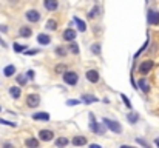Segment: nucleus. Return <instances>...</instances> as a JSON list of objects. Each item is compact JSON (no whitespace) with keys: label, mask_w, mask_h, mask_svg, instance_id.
<instances>
[{"label":"nucleus","mask_w":159,"mask_h":148,"mask_svg":"<svg viewBox=\"0 0 159 148\" xmlns=\"http://www.w3.org/2000/svg\"><path fill=\"white\" fill-rule=\"evenodd\" d=\"M63 39H65V40H68V42H73V40L76 39V31H74V29H71V28L65 29V31H63Z\"/></svg>","instance_id":"9d476101"},{"label":"nucleus","mask_w":159,"mask_h":148,"mask_svg":"<svg viewBox=\"0 0 159 148\" xmlns=\"http://www.w3.org/2000/svg\"><path fill=\"white\" fill-rule=\"evenodd\" d=\"M25 17H26L28 22H33L34 23V22H39L40 20V12L36 11V9H30V11H26Z\"/></svg>","instance_id":"20e7f679"},{"label":"nucleus","mask_w":159,"mask_h":148,"mask_svg":"<svg viewBox=\"0 0 159 148\" xmlns=\"http://www.w3.org/2000/svg\"><path fill=\"white\" fill-rule=\"evenodd\" d=\"M39 52V49H31V51H25V54L28 56V54H37Z\"/></svg>","instance_id":"f704fd0d"},{"label":"nucleus","mask_w":159,"mask_h":148,"mask_svg":"<svg viewBox=\"0 0 159 148\" xmlns=\"http://www.w3.org/2000/svg\"><path fill=\"white\" fill-rule=\"evenodd\" d=\"M148 23L150 25H159V12L155 9L148 11Z\"/></svg>","instance_id":"0eeeda50"},{"label":"nucleus","mask_w":159,"mask_h":148,"mask_svg":"<svg viewBox=\"0 0 159 148\" xmlns=\"http://www.w3.org/2000/svg\"><path fill=\"white\" fill-rule=\"evenodd\" d=\"M138 87H139L144 93H148V91H150V85H148V82H147L145 79H141L139 83H138Z\"/></svg>","instance_id":"dca6fc26"},{"label":"nucleus","mask_w":159,"mask_h":148,"mask_svg":"<svg viewBox=\"0 0 159 148\" xmlns=\"http://www.w3.org/2000/svg\"><path fill=\"white\" fill-rule=\"evenodd\" d=\"M79 80V76L74 73V71H66L63 73V82L68 83V85H76Z\"/></svg>","instance_id":"7ed1b4c3"},{"label":"nucleus","mask_w":159,"mask_h":148,"mask_svg":"<svg viewBox=\"0 0 159 148\" xmlns=\"http://www.w3.org/2000/svg\"><path fill=\"white\" fill-rule=\"evenodd\" d=\"M23 49H26V47L19 45V43H14V51H16V52H23Z\"/></svg>","instance_id":"cd10ccee"},{"label":"nucleus","mask_w":159,"mask_h":148,"mask_svg":"<svg viewBox=\"0 0 159 148\" xmlns=\"http://www.w3.org/2000/svg\"><path fill=\"white\" fill-rule=\"evenodd\" d=\"M102 122H104V123L107 125V128H108V130H111L113 133H117V134H120V133H122V127H120V123H119L117 120H111V119H104Z\"/></svg>","instance_id":"f03ea898"},{"label":"nucleus","mask_w":159,"mask_h":148,"mask_svg":"<svg viewBox=\"0 0 159 148\" xmlns=\"http://www.w3.org/2000/svg\"><path fill=\"white\" fill-rule=\"evenodd\" d=\"M155 144H156V145H158V147H159V137H158V139H156V141H155Z\"/></svg>","instance_id":"e433bc0d"},{"label":"nucleus","mask_w":159,"mask_h":148,"mask_svg":"<svg viewBox=\"0 0 159 148\" xmlns=\"http://www.w3.org/2000/svg\"><path fill=\"white\" fill-rule=\"evenodd\" d=\"M0 111H2V108H0Z\"/></svg>","instance_id":"4c0bfd02"},{"label":"nucleus","mask_w":159,"mask_h":148,"mask_svg":"<svg viewBox=\"0 0 159 148\" xmlns=\"http://www.w3.org/2000/svg\"><path fill=\"white\" fill-rule=\"evenodd\" d=\"M47 28H48L50 31H54V29L57 28V23H56V20H48V23H47Z\"/></svg>","instance_id":"393cba45"},{"label":"nucleus","mask_w":159,"mask_h":148,"mask_svg":"<svg viewBox=\"0 0 159 148\" xmlns=\"http://www.w3.org/2000/svg\"><path fill=\"white\" fill-rule=\"evenodd\" d=\"M33 119H36V120H50V114H47V113H36V114H33Z\"/></svg>","instance_id":"f3484780"},{"label":"nucleus","mask_w":159,"mask_h":148,"mask_svg":"<svg viewBox=\"0 0 159 148\" xmlns=\"http://www.w3.org/2000/svg\"><path fill=\"white\" fill-rule=\"evenodd\" d=\"M19 34H20V37H23V39H28V37H31V34H33V29H31L30 26H22V28H20V31H19Z\"/></svg>","instance_id":"f8f14e48"},{"label":"nucleus","mask_w":159,"mask_h":148,"mask_svg":"<svg viewBox=\"0 0 159 148\" xmlns=\"http://www.w3.org/2000/svg\"><path fill=\"white\" fill-rule=\"evenodd\" d=\"M37 42H39L40 45H48V43L51 42V39H50V36H47V34H39V36H37Z\"/></svg>","instance_id":"4468645a"},{"label":"nucleus","mask_w":159,"mask_h":148,"mask_svg":"<svg viewBox=\"0 0 159 148\" xmlns=\"http://www.w3.org/2000/svg\"><path fill=\"white\" fill-rule=\"evenodd\" d=\"M152 68H153V62H152V60H145V62L141 63V66H139V73H141V74H147Z\"/></svg>","instance_id":"6e6552de"},{"label":"nucleus","mask_w":159,"mask_h":148,"mask_svg":"<svg viewBox=\"0 0 159 148\" xmlns=\"http://www.w3.org/2000/svg\"><path fill=\"white\" fill-rule=\"evenodd\" d=\"M66 103H68V105H77V103H79V100H68Z\"/></svg>","instance_id":"c9c22d12"},{"label":"nucleus","mask_w":159,"mask_h":148,"mask_svg":"<svg viewBox=\"0 0 159 148\" xmlns=\"http://www.w3.org/2000/svg\"><path fill=\"white\" fill-rule=\"evenodd\" d=\"M74 22H76V25H77V28H79V31H80V33H84V31L87 29V25H85L79 17H74Z\"/></svg>","instance_id":"aec40b11"},{"label":"nucleus","mask_w":159,"mask_h":148,"mask_svg":"<svg viewBox=\"0 0 159 148\" xmlns=\"http://www.w3.org/2000/svg\"><path fill=\"white\" fill-rule=\"evenodd\" d=\"M68 142L70 141L66 137H59V139H56V147H66Z\"/></svg>","instance_id":"412c9836"},{"label":"nucleus","mask_w":159,"mask_h":148,"mask_svg":"<svg viewBox=\"0 0 159 148\" xmlns=\"http://www.w3.org/2000/svg\"><path fill=\"white\" fill-rule=\"evenodd\" d=\"M105 127H104L102 123H98L96 119H94V114L90 113V128H91L93 133H96V134H104V133H105Z\"/></svg>","instance_id":"f257e3e1"},{"label":"nucleus","mask_w":159,"mask_h":148,"mask_svg":"<svg viewBox=\"0 0 159 148\" xmlns=\"http://www.w3.org/2000/svg\"><path fill=\"white\" fill-rule=\"evenodd\" d=\"M127 119H128V122H130V123H136V122L139 120V114H138V113H134V111H131V113H128V114H127Z\"/></svg>","instance_id":"a211bd4d"},{"label":"nucleus","mask_w":159,"mask_h":148,"mask_svg":"<svg viewBox=\"0 0 159 148\" xmlns=\"http://www.w3.org/2000/svg\"><path fill=\"white\" fill-rule=\"evenodd\" d=\"M70 49H71V52H73V54H79V45H76L74 42L70 45Z\"/></svg>","instance_id":"bb28decb"},{"label":"nucleus","mask_w":159,"mask_h":148,"mask_svg":"<svg viewBox=\"0 0 159 148\" xmlns=\"http://www.w3.org/2000/svg\"><path fill=\"white\" fill-rule=\"evenodd\" d=\"M39 137H40V141L48 142V141H53L54 133L53 131H50V130H40V131H39Z\"/></svg>","instance_id":"423d86ee"},{"label":"nucleus","mask_w":159,"mask_h":148,"mask_svg":"<svg viewBox=\"0 0 159 148\" xmlns=\"http://www.w3.org/2000/svg\"><path fill=\"white\" fill-rule=\"evenodd\" d=\"M91 51H93V54L99 56V54H101V45H99V43H94V45L91 47Z\"/></svg>","instance_id":"a878e982"},{"label":"nucleus","mask_w":159,"mask_h":148,"mask_svg":"<svg viewBox=\"0 0 159 148\" xmlns=\"http://www.w3.org/2000/svg\"><path fill=\"white\" fill-rule=\"evenodd\" d=\"M26 103H28V106H31V108L39 106V103H40V96H39V94H28Z\"/></svg>","instance_id":"39448f33"},{"label":"nucleus","mask_w":159,"mask_h":148,"mask_svg":"<svg viewBox=\"0 0 159 148\" xmlns=\"http://www.w3.org/2000/svg\"><path fill=\"white\" fill-rule=\"evenodd\" d=\"M82 99H84V102H87V103H90V102H98V99L94 97V96H88V94H84Z\"/></svg>","instance_id":"b1692460"},{"label":"nucleus","mask_w":159,"mask_h":148,"mask_svg":"<svg viewBox=\"0 0 159 148\" xmlns=\"http://www.w3.org/2000/svg\"><path fill=\"white\" fill-rule=\"evenodd\" d=\"M56 52H57V56H60V57H63V56H66V51H65V49H63V48H60V47H59V48L56 49Z\"/></svg>","instance_id":"7c9ffc66"},{"label":"nucleus","mask_w":159,"mask_h":148,"mask_svg":"<svg viewBox=\"0 0 159 148\" xmlns=\"http://www.w3.org/2000/svg\"><path fill=\"white\" fill-rule=\"evenodd\" d=\"M99 11H101V8H99V6L96 5V6H94V8H93V9H91V11L88 12V17H90V19H94V17H96V16L99 14Z\"/></svg>","instance_id":"5701e85b"},{"label":"nucleus","mask_w":159,"mask_h":148,"mask_svg":"<svg viewBox=\"0 0 159 148\" xmlns=\"http://www.w3.org/2000/svg\"><path fill=\"white\" fill-rule=\"evenodd\" d=\"M25 145H26V147L37 148L39 147V141H37V139H26V141H25Z\"/></svg>","instance_id":"4be33fe9"},{"label":"nucleus","mask_w":159,"mask_h":148,"mask_svg":"<svg viewBox=\"0 0 159 148\" xmlns=\"http://www.w3.org/2000/svg\"><path fill=\"white\" fill-rule=\"evenodd\" d=\"M17 82H19L20 85H25V83H26V77H25L23 74H20V76H17Z\"/></svg>","instance_id":"c85d7f7f"},{"label":"nucleus","mask_w":159,"mask_h":148,"mask_svg":"<svg viewBox=\"0 0 159 148\" xmlns=\"http://www.w3.org/2000/svg\"><path fill=\"white\" fill-rule=\"evenodd\" d=\"M26 77H30V79H34V71H33V70H30V71L26 73Z\"/></svg>","instance_id":"72a5a7b5"},{"label":"nucleus","mask_w":159,"mask_h":148,"mask_svg":"<svg viewBox=\"0 0 159 148\" xmlns=\"http://www.w3.org/2000/svg\"><path fill=\"white\" fill-rule=\"evenodd\" d=\"M65 70H66V66H65V65H57V66H56V73H57V74H60L62 71L65 73Z\"/></svg>","instance_id":"c756f323"},{"label":"nucleus","mask_w":159,"mask_h":148,"mask_svg":"<svg viewBox=\"0 0 159 148\" xmlns=\"http://www.w3.org/2000/svg\"><path fill=\"white\" fill-rule=\"evenodd\" d=\"M43 5H45V8H47L48 11H56L57 6H59L57 0H43Z\"/></svg>","instance_id":"9b49d317"},{"label":"nucleus","mask_w":159,"mask_h":148,"mask_svg":"<svg viewBox=\"0 0 159 148\" xmlns=\"http://www.w3.org/2000/svg\"><path fill=\"white\" fill-rule=\"evenodd\" d=\"M3 74H5L6 77H11V76H14V74H16V66H14V65H8V66H5V70H3Z\"/></svg>","instance_id":"2eb2a0df"},{"label":"nucleus","mask_w":159,"mask_h":148,"mask_svg":"<svg viewBox=\"0 0 159 148\" xmlns=\"http://www.w3.org/2000/svg\"><path fill=\"white\" fill-rule=\"evenodd\" d=\"M9 94L12 99H19L20 97V88L19 87H11L9 88Z\"/></svg>","instance_id":"6ab92c4d"},{"label":"nucleus","mask_w":159,"mask_h":148,"mask_svg":"<svg viewBox=\"0 0 159 148\" xmlns=\"http://www.w3.org/2000/svg\"><path fill=\"white\" fill-rule=\"evenodd\" d=\"M73 145H76V147H82V145H87V139H85L84 136H76V137L73 139Z\"/></svg>","instance_id":"ddd939ff"},{"label":"nucleus","mask_w":159,"mask_h":148,"mask_svg":"<svg viewBox=\"0 0 159 148\" xmlns=\"http://www.w3.org/2000/svg\"><path fill=\"white\" fill-rule=\"evenodd\" d=\"M122 99H124V103H125L128 108H131V103H130V100H128V97H127L125 94H122Z\"/></svg>","instance_id":"473e14b6"},{"label":"nucleus","mask_w":159,"mask_h":148,"mask_svg":"<svg viewBox=\"0 0 159 148\" xmlns=\"http://www.w3.org/2000/svg\"><path fill=\"white\" fill-rule=\"evenodd\" d=\"M0 123L2 125H8V127H16L17 123H14V122H8V120H3V119H0Z\"/></svg>","instance_id":"2f4dec72"},{"label":"nucleus","mask_w":159,"mask_h":148,"mask_svg":"<svg viewBox=\"0 0 159 148\" xmlns=\"http://www.w3.org/2000/svg\"><path fill=\"white\" fill-rule=\"evenodd\" d=\"M87 79L90 82L96 83V82H99V73L96 70H90V71H87Z\"/></svg>","instance_id":"1a4fd4ad"}]
</instances>
